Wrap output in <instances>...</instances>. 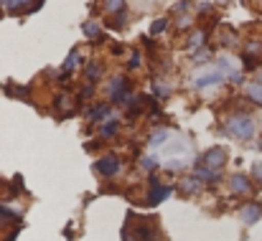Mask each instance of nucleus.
I'll use <instances>...</instances> for the list:
<instances>
[{
  "mask_svg": "<svg viewBox=\"0 0 262 241\" xmlns=\"http://www.w3.org/2000/svg\"><path fill=\"white\" fill-rule=\"evenodd\" d=\"M224 132L237 137V140H250L255 135V122L250 114H232L224 125Z\"/></svg>",
  "mask_w": 262,
  "mask_h": 241,
  "instance_id": "obj_1",
  "label": "nucleus"
},
{
  "mask_svg": "<svg viewBox=\"0 0 262 241\" xmlns=\"http://www.w3.org/2000/svg\"><path fill=\"white\" fill-rule=\"evenodd\" d=\"M227 158H229V155H227V148L216 145V148H211V150H206V153L201 155V165H204V167H211V170H222Z\"/></svg>",
  "mask_w": 262,
  "mask_h": 241,
  "instance_id": "obj_2",
  "label": "nucleus"
},
{
  "mask_svg": "<svg viewBox=\"0 0 262 241\" xmlns=\"http://www.w3.org/2000/svg\"><path fill=\"white\" fill-rule=\"evenodd\" d=\"M224 79H227V77H224V71H222V69H209V71L196 74L193 84H196V89H211V86H219Z\"/></svg>",
  "mask_w": 262,
  "mask_h": 241,
  "instance_id": "obj_3",
  "label": "nucleus"
},
{
  "mask_svg": "<svg viewBox=\"0 0 262 241\" xmlns=\"http://www.w3.org/2000/svg\"><path fill=\"white\" fill-rule=\"evenodd\" d=\"M171 193H173V188H171V185H163L161 180H156V178H153V180H150V193H148V203H150V206H156V203H161L163 198H168Z\"/></svg>",
  "mask_w": 262,
  "mask_h": 241,
  "instance_id": "obj_4",
  "label": "nucleus"
},
{
  "mask_svg": "<svg viewBox=\"0 0 262 241\" xmlns=\"http://www.w3.org/2000/svg\"><path fill=\"white\" fill-rule=\"evenodd\" d=\"M239 219H242L245 224H257L262 219V203H257V201L245 203V206L239 208Z\"/></svg>",
  "mask_w": 262,
  "mask_h": 241,
  "instance_id": "obj_5",
  "label": "nucleus"
},
{
  "mask_svg": "<svg viewBox=\"0 0 262 241\" xmlns=\"http://www.w3.org/2000/svg\"><path fill=\"white\" fill-rule=\"evenodd\" d=\"M97 170L102 173V175H107V178H112L117 170H120V160L115 158V155H104L102 160L97 162Z\"/></svg>",
  "mask_w": 262,
  "mask_h": 241,
  "instance_id": "obj_6",
  "label": "nucleus"
},
{
  "mask_svg": "<svg viewBox=\"0 0 262 241\" xmlns=\"http://www.w3.org/2000/svg\"><path fill=\"white\" fill-rule=\"evenodd\" d=\"M229 188H232L234 193H250V190H252V180H250L247 175L237 173V175L229 178Z\"/></svg>",
  "mask_w": 262,
  "mask_h": 241,
  "instance_id": "obj_7",
  "label": "nucleus"
},
{
  "mask_svg": "<svg viewBox=\"0 0 262 241\" xmlns=\"http://www.w3.org/2000/svg\"><path fill=\"white\" fill-rule=\"evenodd\" d=\"M245 97H247L252 104L262 107V84L260 81H250V84H245Z\"/></svg>",
  "mask_w": 262,
  "mask_h": 241,
  "instance_id": "obj_8",
  "label": "nucleus"
},
{
  "mask_svg": "<svg viewBox=\"0 0 262 241\" xmlns=\"http://www.w3.org/2000/svg\"><path fill=\"white\" fill-rule=\"evenodd\" d=\"M193 173H196V178H199V180H206V183H216V180L222 178V170H211V167H204L201 162L196 165V170H193Z\"/></svg>",
  "mask_w": 262,
  "mask_h": 241,
  "instance_id": "obj_9",
  "label": "nucleus"
},
{
  "mask_svg": "<svg viewBox=\"0 0 262 241\" xmlns=\"http://www.w3.org/2000/svg\"><path fill=\"white\" fill-rule=\"evenodd\" d=\"M245 56L260 61L262 59V41H247V46H245Z\"/></svg>",
  "mask_w": 262,
  "mask_h": 241,
  "instance_id": "obj_10",
  "label": "nucleus"
},
{
  "mask_svg": "<svg viewBox=\"0 0 262 241\" xmlns=\"http://www.w3.org/2000/svg\"><path fill=\"white\" fill-rule=\"evenodd\" d=\"M168 137H171V132L163 127V130H156L153 135H150V145L153 148H158V145H163V142H168Z\"/></svg>",
  "mask_w": 262,
  "mask_h": 241,
  "instance_id": "obj_11",
  "label": "nucleus"
},
{
  "mask_svg": "<svg viewBox=\"0 0 262 241\" xmlns=\"http://www.w3.org/2000/svg\"><path fill=\"white\" fill-rule=\"evenodd\" d=\"M204 38H206V31H196V33H191V38H188V49L193 51V49H201L204 46Z\"/></svg>",
  "mask_w": 262,
  "mask_h": 241,
  "instance_id": "obj_12",
  "label": "nucleus"
},
{
  "mask_svg": "<svg viewBox=\"0 0 262 241\" xmlns=\"http://www.w3.org/2000/svg\"><path fill=\"white\" fill-rule=\"evenodd\" d=\"M87 114H89V119H92V122H97V119H104V117L110 114V107H107V104H99V107L89 109Z\"/></svg>",
  "mask_w": 262,
  "mask_h": 241,
  "instance_id": "obj_13",
  "label": "nucleus"
},
{
  "mask_svg": "<svg viewBox=\"0 0 262 241\" xmlns=\"http://www.w3.org/2000/svg\"><path fill=\"white\" fill-rule=\"evenodd\" d=\"M99 74H102V69H99V64H97V61H92L87 69H84V77H87L89 84H94V81L99 79Z\"/></svg>",
  "mask_w": 262,
  "mask_h": 241,
  "instance_id": "obj_14",
  "label": "nucleus"
},
{
  "mask_svg": "<svg viewBox=\"0 0 262 241\" xmlns=\"http://www.w3.org/2000/svg\"><path fill=\"white\" fill-rule=\"evenodd\" d=\"M77 64H79V51H72V54H69V59H67V64H64V71H61V77H67V74H69V71H72Z\"/></svg>",
  "mask_w": 262,
  "mask_h": 241,
  "instance_id": "obj_15",
  "label": "nucleus"
},
{
  "mask_svg": "<svg viewBox=\"0 0 262 241\" xmlns=\"http://www.w3.org/2000/svg\"><path fill=\"white\" fill-rule=\"evenodd\" d=\"M199 188H201V180H199L196 175L188 178V180H183V190H186V193H196Z\"/></svg>",
  "mask_w": 262,
  "mask_h": 241,
  "instance_id": "obj_16",
  "label": "nucleus"
},
{
  "mask_svg": "<svg viewBox=\"0 0 262 241\" xmlns=\"http://www.w3.org/2000/svg\"><path fill=\"white\" fill-rule=\"evenodd\" d=\"M82 31H84V36H89V38H97L102 31H99V26L97 23H92V20H87L84 26H82Z\"/></svg>",
  "mask_w": 262,
  "mask_h": 241,
  "instance_id": "obj_17",
  "label": "nucleus"
},
{
  "mask_svg": "<svg viewBox=\"0 0 262 241\" xmlns=\"http://www.w3.org/2000/svg\"><path fill=\"white\" fill-rule=\"evenodd\" d=\"M166 28H168V18H158V20L150 26V33H153V36H158V33H163Z\"/></svg>",
  "mask_w": 262,
  "mask_h": 241,
  "instance_id": "obj_18",
  "label": "nucleus"
},
{
  "mask_svg": "<svg viewBox=\"0 0 262 241\" xmlns=\"http://www.w3.org/2000/svg\"><path fill=\"white\" fill-rule=\"evenodd\" d=\"M117 132V119H110L104 127H102V137H112Z\"/></svg>",
  "mask_w": 262,
  "mask_h": 241,
  "instance_id": "obj_19",
  "label": "nucleus"
},
{
  "mask_svg": "<svg viewBox=\"0 0 262 241\" xmlns=\"http://www.w3.org/2000/svg\"><path fill=\"white\" fill-rule=\"evenodd\" d=\"M59 109H64V114H72V97H59Z\"/></svg>",
  "mask_w": 262,
  "mask_h": 241,
  "instance_id": "obj_20",
  "label": "nucleus"
},
{
  "mask_svg": "<svg viewBox=\"0 0 262 241\" xmlns=\"http://www.w3.org/2000/svg\"><path fill=\"white\" fill-rule=\"evenodd\" d=\"M122 5H125V0H107V13H117V10H122Z\"/></svg>",
  "mask_w": 262,
  "mask_h": 241,
  "instance_id": "obj_21",
  "label": "nucleus"
},
{
  "mask_svg": "<svg viewBox=\"0 0 262 241\" xmlns=\"http://www.w3.org/2000/svg\"><path fill=\"white\" fill-rule=\"evenodd\" d=\"M26 3H28V0H8V3H5V5H8V8H10V10H13V13H18V10H20V8H23V5H26Z\"/></svg>",
  "mask_w": 262,
  "mask_h": 241,
  "instance_id": "obj_22",
  "label": "nucleus"
},
{
  "mask_svg": "<svg viewBox=\"0 0 262 241\" xmlns=\"http://www.w3.org/2000/svg\"><path fill=\"white\" fill-rule=\"evenodd\" d=\"M140 167H143V170H153V167H156V158H150V155L143 158V160H140Z\"/></svg>",
  "mask_w": 262,
  "mask_h": 241,
  "instance_id": "obj_23",
  "label": "nucleus"
},
{
  "mask_svg": "<svg viewBox=\"0 0 262 241\" xmlns=\"http://www.w3.org/2000/svg\"><path fill=\"white\" fill-rule=\"evenodd\" d=\"M252 175H255V180L262 185V162H255V165H252Z\"/></svg>",
  "mask_w": 262,
  "mask_h": 241,
  "instance_id": "obj_24",
  "label": "nucleus"
},
{
  "mask_svg": "<svg viewBox=\"0 0 262 241\" xmlns=\"http://www.w3.org/2000/svg\"><path fill=\"white\" fill-rule=\"evenodd\" d=\"M135 66H140V54H133V59H130V69H135Z\"/></svg>",
  "mask_w": 262,
  "mask_h": 241,
  "instance_id": "obj_25",
  "label": "nucleus"
},
{
  "mask_svg": "<svg viewBox=\"0 0 262 241\" xmlns=\"http://www.w3.org/2000/svg\"><path fill=\"white\" fill-rule=\"evenodd\" d=\"M255 77H257L255 81H260V84H262V66H257V69H255Z\"/></svg>",
  "mask_w": 262,
  "mask_h": 241,
  "instance_id": "obj_26",
  "label": "nucleus"
},
{
  "mask_svg": "<svg viewBox=\"0 0 262 241\" xmlns=\"http://www.w3.org/2000/svg\"><path fill=\"white\" fill-rule=\"evenodd\" d=\"M5 3H8V0H0V5H5Z\"/></svg>",
  "mask_w": 262,
  "mask_h": 241,
  "instance_id": "obj_27",
  "label": "nucleus"
},
{
  "mask_svg": "<svg viewBox=\"0 0 262 241\" xmlns=\"http://www.w3.org/2000/svg\"><path fill=\"white\" fill-rule=\"evenodd\" d=\"M260 150H262V137H260Z\"/></svg>",
  "mask_w": 262,
  "mask_h": 241,
  "instance_id": "obj_28",
  "label": "nucleus"
},
{
  "mask_svg": "<svg viewBox=\"0 0 262 241\" xmlns=\"http://www.w3.org/2000/svg\"><path fill=\"white\" fill-rule=\"evenodd\" d=\"M153 241H163V239H153Z\"/></svg>",
  "mask_w": 262,
  "mask_h": 241,
  "instance_id": "obj_29",
  "label": "nucleus"
},
{
  "mask_svg": "<svg viewBox=\"0 0 262 241\" xmlns=\"http://www.w3.org/2000/svg\"><path fill=\"white\" fill-rule=\"evenodd\" d=\"M260 3H262V0H260Z\"/></svg>",
  "mask_w": 262,
  "mask_h": 241,
  "instance_id": "obj_30",
  "label": "nucleus"
}]
</instances>
